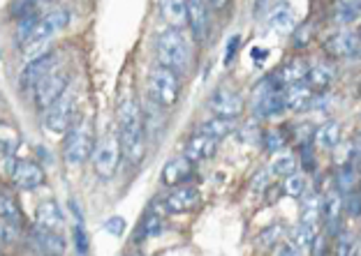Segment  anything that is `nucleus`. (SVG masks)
Returning <instances> with one entry per match:
<instances>
[{
	"label": "nucleus",
	"mask_w": 361,
	"mask_h": 256,
	"mask_svg": "<svg viewBox=\"0 0 361 256\" xmlns=\"http://www.w3.org/2000/svg\"><path fill=\"white\" fill-rule=\"evenodd\" d=\"M118 139L123 157L139 162L144 157V113L135 97H123L118 104Z\"/></svg>",
	"instance_id": "1"
},
{
	"label": "nucleus",
	"mask_w": 361,
	"mask_h": 256,
	"mask_svg": "<svg viewBox=\"0 0 361 256\" xmlns=\"http://www.w3.org/2000/svg\"><path fill=\"white\" fill-rule=\"evenodd\" d=\"M155 53H158V65L176 72L178 77L190 70V44H188V37L180 28H169L162 32L158 37V44H155Z\"/></svg>",
	"instance_id": "2"
},
{
	"label": "nucleus",
	"mask_w": 361,
	"mask_h": 256,
	"mask_svg": "<svg viewBox=\"0 0 361 256\" xmlns=\"http://www.w3.org/2000/svg\"><path fill=\"white\" fill-rule=\"evenodd\" d=\"M95 134L90 127V120H79L72 125V129L65 134V146H63V157L65 162L72 167H79L86 160H90L95 153Z\"/></svg>",
	"instance_id": "3"
},
{
	"label": "nucleus",
	"mask_w": 361,
	"mask_h": 256,
	"mask_svg": "<svg viewBox=\"0 0 361 256\" xmlns=\"http://www.w3.org/2000/svg\"><path fill=\"white\" fill-rule=\"evenodd\" d=\"M121 157H123L121 139H118V134L109 132V134H104L102 139H97V146H95L93 157H90V164H93V171L97 176L109 180V178H114V173L118 171Z\"/></svg>",
	"instance_id": "4"
},
{
	"label": "nucleus",
	"mask_w": 361,
	"mask_h": 256,
	"mask_svg": "<svg viewBox=\"0 0 361 256\" xmlns=\"http://www.w3.org/2000/svg\"><path fill=\"white\" fill-rule=\"evenodd\" d=\"M149 84H151V100L162 106V109H171L176 102H178V95H180V79L176 72H171L167 68H158L151 70V77H149Z\"/></svg>",
	"instance_id": "5"
},
{
	"label": "nucleus",
	"mask_w": 361,
	"mask_h": 256,
	"mask_svg": "<svg viewBox=\"0 0 361 256\" xmlns=\"http://www.w3.org/2000/svg\"><path fill=\"white\" fill-rule=\"evenodd\" d=\"M59 70V56L56 53H44L42 58H37V60H30L26 63V68L21 70V90H26V93H35L37 86L42 84L47 77H51V74Z\"/></svg>",
	"instance_id": "6"
},
{
	"label": "nucleus",
	"mask_w": 361,
	"mask_h": 256,
	"mask_svg": "<svg viewBox=\"0 0 361 256\" xmlns=\"http://www.w3.org/2000/svg\"><path fill=\"white\" fill-rule=\"evenodd\" d=\"M75 118H77V109H75V97L70 93H65L59 102H56L51 109L44 111V127L49 132H56V134H61V132H68L75 125Z\"/></svg>",
	"instance_id": "7"
},
{
	"label": "nucleus",
	"mask_w": 361,
	"mask_h": 256,
	"mask_svg": "<svg viewBox=\"0 0 361 256\" xmlns=\"http://www.w3.org/2000/svg\"><path fill=\"white\" fill-rule=\"evenodd\" d=\"M68 86H70V77L61 70H56L51 77H47L42 84L37 86V90L32 95H35V104L39 111H47L51 109V106L61 100V97L68 93Z\"/></svg>",
	"instance_id": "8"
},
{
	"label": "nucleus",
	"mask_w": 361,
	"mask_h": 256,
	"mask_svg": "<svg viewBox=\"0 0 361 256\" xmlns=\"http://www.w3.org/2000/svg\"><path fill=\"white\" fill-rule=\"evenodd\" d=\"M285 111V100H283V88L276 84V79L271 77L264 86L257 88L255 93V113L259 118H274V115Z\"/></svg>",
	"instance_id": "9"
},
{
	"label": "nucleus",
	"mask_w": 361,
	"mask_h": 256,
	"mask_svg": "<svg viewBox=\"0 0 361 256\" xmlns=\"http://www.w3.org/2000/svg\"><path fill=\"white\" fill-rule=\"evenodd\" d=\"M23 217L19 205L14 203L10 194L0 196V236H3V245H12L16 238L21 236Z\"/></svg>",
	"instance_id": "10"
},
{
	"label": "nucleus",
	"mask_w": 361,
	"mask_h": 256,
	"mask_svg": "<svg viewBox=\"0 0 361 256\" xmlns=\"http://www.w3.org/2000/svg\"><path fill=\"white\" fill-rule=\"evenodd\" d=\"M68 21H70V14L65 12V10H61V7H59V10H51V12L42 14V19H39L37 28L32 30V35H30L26 46H30V44H47L49 39H51L54 35H59V32L65 26H68Z\"/></svg>",
	"instance_id": "11"
},
{
	"label": "nucleus",
	"mask_w": 361,
	"mask_h": 256,
	"mask_svg": "<svg viewBox=\"0 0 361 256\" xmlns=\"http://www.w3.org/2000/svg\"><path fill=\"white\" fill-rule=\"evenodd\" d=\"M209 109L216 113V118L234 120L236 115H241V111H243V100H241V95L234 93L232 88H218L216 93L211 95Z\"/></svg>",
	"instance_id": "12"
},
{
	"label": "nucleus",
	"mask_w": 361,
	"mask_h": 256,
	"mask_svg": "<svg viewBox=\"0 0 361 256\" xmlns=\"http://www.w3.org/2000/svg\"><path fill=\"white\" fill-rule=\"evenodd\" d=\"M200 192H197V187L192 185H183V187H174L171 192L165 196V201H162V208L171 215H178V212H188L192 210L197 203H200Z\"/></svg>",
	"instance_id": "13"
},
{
	"label": "nucleus",
	"mask_w": 361,
	"mask_h": 256,
	"mask_svg": "<svg viewBox=\"0 0 361 256\" xmlns=\"http://www.w3.org/2000/svg\"><path fill=\"white\" fill-rule=\"evenodd\" d=\"M12 183L19 189H23V192H30V189H37L44 183V171L39 164L30 160L16 162L12 169Z\"/></svg>",
	"instance_id": "14"
},
{
	"label": "nucleus",
	"mask_w": 361,
	"mask_h": 256,
	"mask_svg": "<svg viewBox=\"0 0 361 256\" xmlns=\"http://www.w3.org/2000/svg\"><path fill=\"white\" fill-rule=\"evenodd\" d=\"M188 26H190V32L197 42H207L211 32V12L207 3H202V0L188 3Z\"/></svg>",
	"instance_id": "15"
},
{
	"label": "nucleus",
	"mask_w": 361,
	"mask_h": 256,
	"mask_svg": "<svg viewBox=\"0 0 361 256\" xmlns=\"http://www.w3.org/2000/svg\"><path fill=\"white\" fill-rule=\"evenodd\" d=\"M324 49L334 58H357L361 56V39L357 32H336L324 42Z\"/></svg>",
	"instance_id": "16"
},
{
	"label": "nucleus",
	"mask_w": 361,
	"mask_h": 256,
	"mask_svg": "<svg viewBox=\"0 0 361 256\" xmlns=\"http://www.w3.org/2000/svg\"><path fill=\"white\" fill-rule=\"evenodd\" d=\"M216 151H218V139H213L211 134L200 129L195 136H190V141L185 143L183 157H188L192 164H197V162H204V160H209V157H213Z\"/></svg>",
	"instance_id": "17"
},
{
	"label": "nucleus",
	"mask_w": 361,
	"mask_h": 256,
	"mask_svg": "<svg viewBox=\"0 0 361 256\" xmlns=\"http://www.w3.org/2000/svg\"><path fill=\"white\" fill-rule=\"evenodd\" d=\"M30 238L44 256H63L65 254L63 233H56V231H49V229H42V226L35 224L30 231Z\"/></svg>",
	"instance_id": "18"
},
{
	"label": "nucleus",
	"mask_w": 361,
	"mask_h": 256,
	"mask_svg": "<svg viewBox=\"0 0 361 256\" xmlns=\"http://www.w3.org/2000/svg\"><path fill=\"white\" fill-rule=\"evenodd\" d=\"M195 171V164L188 160V157H176V160H169L162 169V183L174 187H183L188 180H190Z\"/></svg>",
	"instance_id": "19"
},
{
	"label": "nucleus",
	"mask_w": 361,
	"mask_h": 256,
	"mask_svg": "<svg viewBox=\"0 0 361 256\" xmlns=\"http://www.w3.org/2000/svg\"><path fill=\"white\" fill-rule=\"evenodd\" d=\"M283 100H285V109L303 111V109H308L310 102H313V88H310L306 81L294 84V86H285L283 88Z\"/></svg>",
	"instance_id": "20"
},
{
	"label": "nucleus",
	"mask_w": 361,
	"mask_h": 256,
	"mask_svg": "<svg viewBox=\"0 0 361 256\" xmlns=\"http://www.w3.org/2000/svg\"><path fill=\"white\" fill-rule=\"evenodd\" d=\"M63 210L61 205L56 201H42L37 205L35 210V224L42 226V229H49V231H56V233H61L63 231Z\"/></svg>",
	"instance_id": "21"
},
{
	"label": "nucleus",
	"mask_w": 361,
	"mask_h": 256,
	"mask_svg": "<svg viewBox=\"0 0 361 256\" xmlns=\"http://www.w3.org/2000/svg\"><path fill=\"white\" fill-rule=\"evenodd\" d=\"M341 210H343V201L338 192H329L322 199V219H324V229L326 236H338V222H341Z\"/></svg>",
	"instance_id": "22"
},
{
	"label": "nucleus",
	"mask_w": 361,
	"mask_h": 256,
	"mask_svg": "<svg viewBox=\"0 0 361 256\" xmlns=\"http://www.w3.org/2000/svg\"><path fill=\"white\" fill-rule=\"evenodd\" d=\"M308 70L310 68H306V63L297 58V60H290L287 65H283V68L274 74V79L281 88L294 86V84H301L303 79H308Z\"/></svg>",
	"instance_id": "23"
},
{
	"label": "nucleus",
	"mask_w": 361,
	"mask_h": 256,
	"mask_svg": "<svg viewBox=\"0 0 361 256\" xmlns=\"http://www.w3.org/2000/svg\"><path fill=\"white\" fill-rule=\"evenodd\" d=\"M341 134H343L341 122L329 120V122H324V125L317 127L315 141H317L319 148H324V151H334V148L341 143Z\"/></svg>",
	"instance_id": "24"
},
{
	"label": "nucleus",
	"mask_w": 361,
	"mask_h": 256,
	"mask_svg": "<svg viewBox=\"0 0 361 256\" xmlns=\"http://www.w3.org/2000/svg\"><path fill=\"white\" fill-rule=\"evenodd\" d=\"M315 238H317L315 226H308V224H303V222H299V224L294 226V229H292V233H290V245H292V247H297V250L303 254V252H310V250H313Z\"/></svg>",
	"instance_id": "25"
},
{
	"label": "nucleus",
	"mask_w": 361,
	"mask_h": 256,
	"mask_svg": "<svg viewBox=\"0 0 361 256\" xmlns=\"http://www.w3.org/2000/svg\"><path fill=\"white\" fill-rule=\"evenodd\" d=\"M160 12L162 16L171 23V28H180L183 23H188V3H178V0H167V3H160Z\"/></svg>",
	"instance_id": "26"
},
{
	"label": "nucleus",
	"mask_w": 361,
	"mask_h": 256,
	"mask_svg": "<svg viewBox=\"0 0 361 256\" xmlns=\"http://www.w3.org/2000/svg\"><path fill=\"white\" fill-rule=\"evenodd\" d=\"M359 16H361V3H350V0H343V3L334 5V21L341 23V26L355 23Z\"/></svg>",
	"instance_id": "27"
},
{
	"label": "nucleus",
	"mask_w": 361,
	"mask_h": 256,
	"mask_svg": "<svg viewBox=\"0 0 361 256\" xmlns=\"http://www.w3.org/2000/svg\"><path fill=\"white\" fill-rule=\"evenodd\" d=\"M269 21H271V26H274L276 30L290 32L294 28L292 7L290 5H274V12L269 14Z\"/></svg>",
	"instance_id": "28"
},
{
	"label": "nucleus",
	"mask_w": 361,
	"mask_h": 256,
	"mask_svg": "<svg viewBox=\"0 0 361 256\" xmlns=\"http://www.w3.org/2000/svg\"><path fill=\"white\" fill-rule=\"evenodd\" d=\"M336 187H338V194L343 196H350L355 194V187H357V169L352 164H343L338 169V178H336Z\"/></svg>",
	"instance_id": "29"
},
{
	"label": "nucleus",
	"mask_w": 361,
	"mask_h": 256,
	"mask_svg": "<svg viewBox=\"0 0 361 256\" xmlns=\"http://www.w3.org/2000/svg\"><path fill=\"white\" fill-rule=\"evenodd\" d=\"M331 79H334V70L329 68V65L319 63V65H315V68H310V70H308V79H306V84H308L310 88L324 90L326 86L331 84Z\"/></svg>",
	"instance_id": "30"
},
{
	"label": "nucleus",
	"mask_w": 361,
	"mask_h": 256,
	"mask_svg": "<svg viewBox=\"0 0 361 256\" xmlns=\"http://www.w3.org/2000/svg\"><path fill=\"white\" fill-rule=\"evenodd\" d=\"M285 194L287 196H294V199H301V196H306V189H308V180L303 173H292L290 178H285Z\"/></svg>",
	"instance_id": "31"
},
{
	"label": "nucleus",
	"mask_w": 361,
	"mask_h": 256,
	"mask_svg": "<svg viewBox=\"0 0 361 256\" xmlns=\"http://www.w3.org/2000/svg\"><path fill=\"white\" fill-rule=\"evenodd\" d=\"M294 169H297V162H294L292 155H278L276 160L271 162V173L278 178H290L292 173H297Z\"/></svg>",
	"instance_id": "32"
},
{
	"label": "nucleus",
	"mask_w": 361,
	"mask_h": 256,
	"mask_svg": "<svg viewBox=\"0 0 361 256\" xmlns=\"http://www.w3.org/2000/svg\"><path fill=\"white\" fill-rule=\"evenodd\" d=\"M14 153H16V136L10 127L3 125V167H10V173L14 169Z\"/></svg>",
	"instance_id": "33"
},
{
	"label": "nucleus",
	"mask_w": 361,
	"mask_h": 256,
	"mask_svg": "<svg viewBox=\"0 0 361 256\" xmlns=\"http://www.w3.org/2000/svg\"><path fill=\"white\" fill-rule=\"evenodd\" d=\"M202 132H207V134H211L213 139H223L227 136L229 132H232V120H223V118H213L209 122H204L202 125Z\"/></svg>",
	"instance_id": "34"
},
{
	"label": "nucleus",
	"mask_w": 361,
	"mask_h": 256,
	"mask_svg": "<svg viewBox=\"0 0 361 256\" xmlns=\"http://www.w3.org/2000/svg\"><path fill=\"white\" fill-rule=\"evenodd\" d=\"M160 229H162V217H160V215H151V217H146L142 222V229H139V238H137V241H144V238L155 236Z\"/></svg>",
	"instance_id": "35"
},
{
	"label": "nucleus",
	"mask_w": 361,
	"mask_h": 256,
	"mask_svg": "<svg viewBox=\"0 0 361 256\" xmlns=\"http://www.w3.org/2000/svg\"><path fill=\"white\" fill-rule=\"evenodd\" d=\"M343 208L350 215V217H361V196L359 194H350L343 201Z\"/></svg>",
	"instance_id": "36"
},
{
	"label": "nucleus",
	"mask_w": 361,
	"mask_h": 256,
	"mask_svg": "<svg viewBox=\"0 0 361 256\" xmlns=\"http://www.w3.org/2000/svg\"><path fill=\"white\" fill-rule=\"evenodd\" d=\"M32 10H35V5L32 3H12L10 5V12L16 21H21V19H26V16L32 14Z\"/></svg>",
	"instance_id": "37"
},
{
	"label": "nucleus",
	"mask_w": 361,
	"mask_h": 256,
	"mask_svg": "<svg viewBox=\"0 0 361 256\" xmlns=\"http://www.w3.org/2000/svg\"><path fill=\"white\" fill-rule=\"evenodd\" d=\"M355 250H357V245H355V241H352L350 233L338 236V256H352Z\"/></svg>",
	"instance_id": "38"
},
{
	"label": "nucleus",
	"mask_w": 361,
	"mask_h": 256,
	"mask_svg": "<svg viewBox=\"0 0 361 256\" xmlns=\"http://www.w3.org/2000/svg\"><path fill=\"white\" fill-rule=\"evenodd\" d=\"M278 236H281V229H278V226H271L269 231H264V233L259 236V238H262L259 245L264 247V250H269V247H274V245L278 243Z\"/></svg>",
	"instance_id": "39"
},
{
	"label": "nucleus",
	"mask_w": 361,
	"mask_h": 256,
	"mask_svg": "<svg viewBox=\"0 0 361 256\" xmlns=\"http://www.w3.org/2000/svg\"><path fill=\"white\" fill-rule=\"evenodd\" d=\"M104 229L109 231L111 236H121L123 231H126V219H123V217H111V219H106Z\"/></svg>",
	"instance_id": "40"
},
{
	"label": "nucleus",
	"mask_w": 361,
	"mask_h": 256,
	"mask_svg": "<svg viewBox=\"0 0 361 256\" xmlns=\"http://www.w3.org/2000/svg\"><path fill=\"white\" fill-rule=\"evenodd\" d=\"M283 143H285V141H283V136L278 134V132H269V134H267V151H269V153L281 151Z\"/></svg>",
	"instance_id": "41"
},
{
	"label": "nucleus",
	"mask_w": 361,
	"mask_h": 256,
	"mask_svg": "<svg viewBox=\"0 0 361 256\" xmlns=\"http://www.w3.org/2000/svg\"><path fill=\"white\" fill-rule=\"evenodd\" d=\"M236 46H239V35H234L232 39H229V44L225 49V63H232V58L236 53Z\"/></svg>",
	"instance_id": "42"
},
{
	"label": "nucleus",
	"mask_w": 361,
	"mask_h": 256,
	"mask_svg": "<svg viewBox=\"0 0 361 256\" xmlns=\"http://www.w3.org/2000/svg\"><path fill=\"white\" fill-rule=\"evenodd\" d=\"M324 254H326V238L317 236L313 243V256H324Z\"/></svg>",
	"instance_id": "43"
},
{
	"label": "nucleus",
	"mask_w": 361,
	"mask_h": 256,
	"mask_svg": "<svg viewBox=\"0 0 361 256\" xmlns=\"http://www.w3.org/2000/svg\"><path fill=\"white\" fill-rule=\"evenodd\" d=\"M278 256H303V254L297 250V247H292L290 243H287V245L281 247V250H278Z\"/></svg>",
	"instance_id": "44"
},
{
	"label": "nucleus",
	"mask_w": 361,
	"mask_h": 256,
	"mask_svg": "<svg viewBox=\"0 0 361 256\" xmlns=\"http://www.w3.org/2000/svg\"><path fill=\"white\" fill-rule=\"evenodd\" d=\"M252 56H255L257 60H259V58H267V49H264V51H262V49H252Z\"/></svg>",
	"instance_id": "45"
},
{
	"label": "nucleus",
	"mask_w": 361,
	"mask_h": 256,
	"mask_svg": "<svg viewBox=\"0 0 361 256\" xmlns=\"http://www.w3.org/2000/svg\"><path fill=\"white\" fill-rule=\"evenodd\" d=\"M352 256H361V245H357V250H355V254Z\"/></svg>",
	"instance_id": "46"
},
{
	"label": "nucleus",
	"mask_w": 361,
	"mask_h": 256,
	"mask_svg": "<svg viewBox=\"0 0 361 256\" xmlns=\"http://www.w3.org/2000/svg\"><path fill=\"white\" fill-rule=\"evenodd\" d=\"M357 35H359V39H361V28H359V32H357Z\"/></svg>",
	"instance_id": "47"
},
{
	"label": "nucleus",
	"mask_w": 361,
	"mask_h": 256,
	"mask_svg": "<svg viewBox=\"0 0 361 256\" xmlns=\"http://www.w3.org/2000/svg\"><path fill=\"white\" fill-rule=\"evenodd\" d=\"M137 256H139V254H137Z\"/></svg>",
	"instance_id": "48"
}]
</instances>
